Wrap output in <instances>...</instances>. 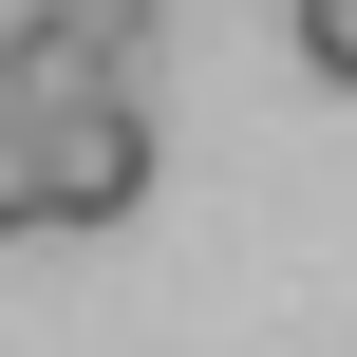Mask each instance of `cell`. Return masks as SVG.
Returning a JSON list of instances; mask_svg holds the SVG:
<instances>
[{
  "instance_id": "obj_1",
  "label": "cell",
  "mask_w": 357,
  "mask_h": 357,
  "mask_svg": "<svg viewBox=\"0 0 357 357\" xmlns=\"http://www.w3.org/2000/svg\"><path fill=\"white\" fill-rule=\"evenodd\" d=\"M0 113L38 132V207H56V226H132V207H151V113H132V75L0 56Z\"/></svg>"
},
{
  "instance_id": "obj_2",
  "label": "cell",
  "mask_w": 357,
  "mask_h": 357,
  "mask_svg": "<svg viewBox=\"0 0 357 357\" xmlns=\"http://www.w3.org/2000/svg\"><path fill=\"white\" fill-rule=\"evenodd\" d=\"M151 0H19V56H75V75H132Z\"/></svg>"
},
{
  "instance_id": "obj_3",
  "label": "cell",
  "mask_w": 357,
  "mask_h": 357,
  "mask_svg": "<svg viewBox=\"0 0 357 357\" xmlns=\"http://www.w3.org/2000/svg\"><path fill=\"white\" fill-rule=\"evenodd\" d=\"M19 226H56V207H38V132L0 113V245H19Z\"/></svg>"
},
{
  "instance_id": "obj_4",
  "label": "cell",
  "mask_w": 357,
  "mask_h": 357,
  "mask_svg": "<svg viewBox=\"0 0 357 357\" xmlns=\"http://www.w3.org/2000/svg\"><path fill=\"white\" fill-rule=\"evenodd\" d=\"M301 56H320V75L357 94V0H301Z\"/></svg>"
}]
</instances>
